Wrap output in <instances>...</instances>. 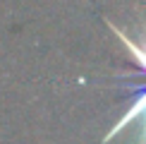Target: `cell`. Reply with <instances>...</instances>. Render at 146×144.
<instances>
[{
  "instance_id": "6da1fadb",
  "label": "cell",
  "mask_w": 146,
  "mask_h": 144,
  "mask_svg": "<svg viewBox=\"0 0 146 144\" xmlns=\"http://www.w3.org/2000/svg\"><path fill=\"white\" fill-rule=\"evenodd\" d=\"M132 123H139V132H137V144H146V87L144 91L137 96L134 101L129 103V108L125 111V115L117 120V123L110 127V132H108L106 137H103V144H108L113 139V137H117L122 130H127Z\"/></svg>"
},
{
  "instance_id": "7a4b0ae2",
  "label": "cell",
  "mask_w": 146,
  "mask_h": 144,
  "mask_svg": "<svg viewBox=\"0 0 146 144\" xmlns=\"http://www.w3.org/2000/svg\"><path fill=\"white\" fill-rule=\"evenodd\" d=\"M108 27H110V31L120 39V43L127 48V53L137 60V65L141 67V72H146V36H144L141 41H134V39H129V36H127L120 27H115L113 22H108Z\"/></svg>"
}]
</instances>
